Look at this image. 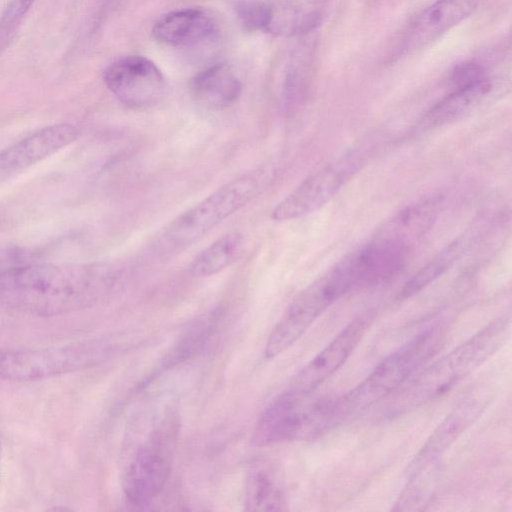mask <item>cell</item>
<instances>
[{
	"mask_svg": "<svg viewBox=\"0 0 512 512\" xmlns=\"http://www.w3.org/2000/svg\"><path fill=\"white\" fill-rule=\"evenodd\" d=\"M125 283V271L109 262L3 265L0 306L38 317L59 316L108 301Z\"/></svg>",
	"mask_w": 512,
	"mask_h": 512,
	"instance_id": "cell-1",
	"label": "cell"
},
{
	"mask_svg": "<svg viewBox=\"0 0 512 512\" xmlns=\"http://www.w3.org/2000/svg\"><path fill=\"white\" fill-rule=\"evenodd\" d=\"M509 326L506 317L494 320L448 354L417 370L388 397L385 415L395 417L404 414L449 391L503 345Z\"/></svg>",
	"mask_w": 512,
	"mask_h": 512,
	"instance_id": "cell-2",
	"label": "cell"
},
{
	"mask_svg": "<svg viewBox=\"0 0 512 512\" xmlns=\"http://www.w3.org/2000/svg\"><path fill=\"white\" fill-rule=\"evenodd\" d=\"M121 350L108 338L65 344L0 348V380L27 382L89 369Z\"/></svg>",
	"mask_w": 512,
	"mask_h": 512,
	"instance_id": "cell-3",
	"label": "cell"
},
{
	"mask_svg": "<svg viewBox=\"0 0 512 512\" xmlns=\"http://www.w3.org/2000/svg\"><path fill=\"white\" fill-rule=\"evenodd\" d=\"M441 335L440 326L428 327L390 353L356 387L335 400L333 424L396 392L431 357Z\"/></svg>",
	"mask_w": 512,
	"mask_h": 512,
	"instance_id": "cell-4",
	"label": "cell"
},
{
	"mask_svg": "<svg viewBox=\"0 0 512 512\" xmlns=\"http://www.w3.org/2000/svg\"><path fill=\"white\" fill-rule=\"evenodd\" d=\"M265 178L262 169L241 175L183 212L163 231L159 239L162 251H181L200 239L256 197Z\"/></svg>",
	"mask_w": 512,
	"mask_h": 512,
	"instance_id": "cell-5",
	"label": "cell"
},
{
	"mask_svg": "<svg viewBox=\"0 0 512 512\" xmlns=\"http://www.w3.org/2000/svg\"><path fill=\"white\" fill-rule=\"evenodd\" d=\"M355 289L347 258L303 289L287 306L264 349L272 359L290 348L334 302Z\"/></svg>",
	"mask_w": 512,
	"mask_h": 512,
	"instance_id": "cell-6",
	"label": "cell"
},
{
	"mask_svg": "<svg viewBox=\"0 0 512 512\" xmlns=\"http://www.w3.org/2000/svg\"><path fill=\"white\" fill-rule=\"evenodd\" d=\"M335 400L285 390L261 414L253 430L254 446L265 447L311 438L333 425Z\"/></svg>",
	"mask_w": 512,
	"mask_h": 512,
	"instance_id": "cell-7",
	"label": "cell"
},
{
	"mask_svg": "<svg viewBox=\"0 0 512 512\" xmlns=\"http://www.w3.org/2000/svg\"><path fill=\"white\" fill-rule=\"evenodd\" d=\"M179 427L176 415L165 416L131 459L122 485L130 505L146 506L164 489L172 470Z\"/></svg>",
	"mask_w": 512,
	"mask_h": 512,
	"instance_id": "cell-8",
	"label": "cell"
},
{
	"mask_svg": "<svg viewBox=\"0 0 512 512\" xmlns=\"http://www.w3.org/2000/svg\"><path fill=\"white\" fill-rule=\"evenodd\" d=\"M362 163L356 153L331 162L303 180L272 210L275 221H288L315 212L330 201Z\"/></svg>",
	"mask_w": 512,
	"mask_h": 512,
	"instance_id": "cell-9",
	"label": "cell"
},
{
	"mask_svg": "<svg viewBox=\"0 0 512 512\" xmlns=\"http://www.w3.org/2000/svg\"><path fill=\"white\" fill-rule=\"evenodd\" d=\"M113 95L131 108H148L160 102L167 83L160 69L150 59L129 55L110 64L103 74Z\"/></svg>",
	"mask_w": 512,
	"mask_h": 512,
	"instance_id": "cell-10",
	"label": "cell"
},
{
	"mask_svg": "<svg viewBox=\"0 0 512 512\" xmlns=\"http://www.w3.org/2000/svg\"><path fill=\"white\" fill-rule=\"evenodd\" d=\"M374 318L375 312L371 310L354 318L295 375L286 390L296 393L314 392L346 362Z\"/></svg>",
	"mask_w": 512,
	"mask_h": 512,
	"instance_id": "cell-11",
	"label": "cell"
},
{
	"mask_svg": "<svg viewBox=\"0 0 512 512\" xmlns=\"http://www.w3.org/2000/svg\"><path fill=\"white\" fill-rule=\"evenodd\" d=\"M483 0H435L404 31L398 55L414 53L466 19Z\"/></svg>",
	"mask_w": 512,
	"mask_h": 512,
	"instance_id": "cell-12",
	"label": "cell"
},
{
	"mask_svg": "<svg viewBox=\"0 0 512 512\" xmlns=\"http://www.w3.org/2000/svg\"><path fill=\"white\" fill-rule=\"evenodd\" d=\"M79 136L72 124L42 128L0 151V181L23 172L32 165L67 147Z\"/></svg>",
	"mask_w": 512,
	"mask_h": 512,
	"instance_id": "cell-13",
	"label": "cell"
},
{
	"mask_svg": "<svg viewBox=\"0 0 512 512\" xmlns=\"http://www.w3.org/2000/svg\"><path fill=\"white\" fill-rule=\"evenodd\" d=\"M441 206L442 196L439 194H431L409 204L389 219L374 239L409 251L433 227Z\"/></svg>",
	"mask_w": 512,
	"mask_h": 512,
	"instance_id": "cell-14",
	"label": "cell"
},
{
	"mask_svg": "<svg viewBox=\"0 0 512 512\" xmlns=\"http://www.w3.org/2000/svg\"><path fill=\"white\" fill-rule=\"evenodd\" d=\"M488 399L484 392L471 393L463 398L433 431L411 465L439 462L441 455L480 417Z\"/></svg>",
	"mask_w": 512,
	"mask_h": 512,
	"instance_id": "cell-15",
	"label": "cell"
},
{
	"mask_svg": "<svg viewBox=\"0 0 512 512\" xmlns=\"http://www.w3.org/2000/svg\"><path fill=\"white\" fill-rule=\"evenodd\" d=\"M217 26L213 18L200 9H182L162 16L155 22L152 34L158 41L176 47H193L214 36Z\"/></svg>",
	"mask_w": 512,
	"mask_h": 512,
	"instance_id": "cell-16",
	"label": "cell"
},
{
	"mask_svg": "<svg viewBox=\"0 0 512 512\" xmlns=\"http://www.w3.org/2000/svg\"><path fill=\"white\" fill-rule=\"evenodd\" d=\"M271 17L267 33L304 36L322 22V0H270Z\"/></svg>",
	"mask_w": 512,
	"mask_h": 512,
	"instance_id": "cell-17",
	"label": "cell"
},
{
	"mask_svg": "<svg viewBox=\"0 0 512 512\" xmlns=\"http://www.w3.org/2000/svg\"><path fill=\"white\" fill-rule=\"evenodd\" d=\"M491 88L490 78L470 85L452 87L448 94L424 114L419 126L422 129H433L461 119L485 98Z\"/></svg>",
	"mask_w": 512,
	"mask_h": 512,
	"instance_id": "cell-18",
	"label": "cell"
},
{
	"mask_svg": "<svg viewBox=\"0 0 512 512\" xmlns=\"http://www.w3.org/2000/svg\"><path fill=\"white\" fill-rule=\"evenodd\" d=\"M190 88L196 101L212 109L233 105L242 92L240 80L223 64H216L198 72L192 78Z\"/></svg>",
	"mask_w": 512,
	"mask_h": 512,
	"instance_id": "cell-19",
	"label": "cell"
},
{
	"mask_svg": "<svg viewBox=\"0 0 512 512\" xmlns=\"http://www.w3.org/2000/svg\"><path fill=\"white\" fill-rule=\"evenodd\" d=\"M314 73V48L296 47L288 56L281 83V101L287 113L298 110L307 100Z\"/></svg>",
	"mask_w": 512,
	"mask_h": 512,
	"instance_id": "cell-20",
	"label": "cell"
},
{
	"mask_svg": "<svg viewBox=\"0 0 512 512\" xmlns=\"http://www.w3.org/2000/svg\"><path fill=\"white\" fill-rule=\"evenodd\" d=\"M243 236L229 232L203 249L191 262L189 272L194 277H208L230 266L240 256Z\"/></svg>",
	"mask_w": 512,
	"mask_h": 512,
	"instance_id": "cell-21",
	"label": "cell"
},
{
	"mask_svg": "<svg viewBox=\"0 0 512 512\" xmlns=\"http://www.w3.org/2000/svg\"><path fill=\"white\" fill-rule=\"evenodd\" d=\"M244 505L247 511L282 510L285 505L284 494L269 472L256 469L246 479Z\"/></svg>",
	"mask_w": 512,
	"mask_h": 512,
	"instance_id": "cell-22",
	"label": "cell"
},
{
	"mask_svg": "<svg viewBox=\"0 0 512 512\" xmlns=\"http://www.w3.org/2000/svg\"><path fill=\"white\" fill-rule=\"evenodd\" d=\"M439 462L410 466L408 482L393 510H419L431 498L439 473Z\"/></svg>",
	"mask_w": 512,
	"mask_h": 512,
	"instance_id": "cell-23",
	"label": "cell"
},
{
	"mask_svg": "<svg viewBox=\"0 0 512 512\" xmlns=\"http://www.w3.org/2000/svg\"><path fill=\"white\" fill-rule=\"evenodd\" d=\"M462 251L463 242L461 240L449 243L405 282L399 292V298H410L436 281L453 266Z\"/></svg>",
	"mask_w": 512,
	"mask_h": 512,
	"instance_id": "cell-24",
	"label": "cell"
},
{
	"mask_svg": "<svg viewBox=\"0 0 512 512\" xmlns=\"http://www.w3.org/2000/svg\"><path fill=\"white\" fill-rule=\"evenodd\" d=\"M216 322L217 315L215 313L205 316L196 322L167 355L161 368H170L199 352L213 333Z\"/></svg>",
	"mask_w": 512,
	"mask_h": 512,
	"instance_id": "cell-25",
	"label": "cell"
},
{
	"mask_svg": "<svg viewBox=\"0 0 512 512\" xmlns=\"http://www.w3.org/2000/svg\"><path fill=\"white\" fill-rule=\"evenodd\" d=\"M240 24L249 32L268 31L271 17L270 0H243L236 6Z\"/></svg>",
	"mask_w": 512,
	"mask_h": 512,
	"instance_id": "cell-26",
	"label": "cell"
},
{
	"mask_svg": "<svg viewBox=\"0 0 512 512\" xmlns=\"http://www.w3.org/2000/svg\"><path fill=\"white\" fill-rule=\"evenodd\" d=\"M36 0H10L0 19V42L9 36Z\"/></svg>",
	"mask_w": 512,
	"mask_h": 512,
	"instance_id": "cell-27",
	"label": "cell"
},
{
	"mask_svg": "<svg viewBox=\"0 0 512 512\" xmlns=\"http://www.w3.org/2000/svg\"><path fill=\"white\" fill-rule=\"evenodd\" d=\"M488 78L487 71L481 64L473 61H467L458 64L453 68L450 75V82L452 87L465 86Z\"/></svg>",
	"mask_w": 512,
	"mask_h": 512,
	"instance_id": "cell-28",
	"label": "cell"
},
{
	"mask_svg": "<svg viewBox=\"0 0 512 512\" xmlns=\"http://www.w3.org/2000/svg\"><path fill=\"white\" fill-rule=\"evenodd\" d=\"M2 452H3V443H2V437L0 434V465H1V460H2Z\"/></svg>",
	"mask_w": 512,
	"mask_h": 512,
	"instance_id": "cell-29",
	"label": "cell"
}]
</instances>
